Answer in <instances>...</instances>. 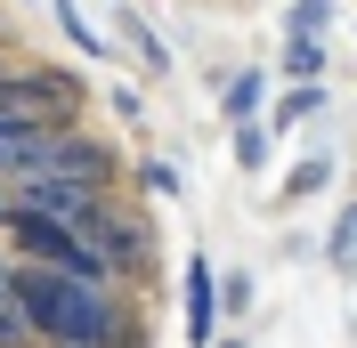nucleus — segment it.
<instances>
[{"instance_id": "1", "label": "nucleus", "mask_w": 357, "mask_h": 348, "mask_svg": "<svg viewBox=\"0 0 357 348\" xmlns=\"http://www.w3.org/2000/svg\"><path fill=\"white\" fill-rule=\"evenodd\" d=\"M17 300H24V324L41 348H130V316L114 300V283H73L57 267H17Z\"/></svg>"}, {"instance_id": "2", "label": "nucleus", "mask_w": 357, "mask_h": 348, "mask_svg": "<svg viewBox=\"0 0 357 348\" xmlns=\"http://www.w3.org/2000/svg\"><path fill=\"white\" fill-rule=\"evenodd\" d=\"M82 243L114 267V276H146V267H155V260H146V251H155V243H146V227H138V219H122L114 203H98V219L82 227Z\"/></svg>"}, {"instance_id": "3", "label": "nucleus", "mask_w": 357, "mask_h": 348, "mask_svg": "<svg viewBox=\"0 0 357 348\" xmlns=\"http://www.w3.org/2000/svg\"><path fill=\"white\" fill-rule=\"evenodd\" d=\"M220 332V283H211V260H187V340H211Z\"/></svg>"}, {"instance_id": "4", "label": "nucleus", "mask_w": 357, "mask_h": 348, "mask_svg": "<svg viewBox=\"0 0 357 348\" xmlns=\"http://www.w3.org/2000/svg\"><path fill=\"white\" fill-rule=\"evenodd\" d=\"M0 348H33V324H24L17 283H0Z\"/></svg>"}, {"instance_id": "5", "label": "nucleus", "mask_w": 357, "mask_h": 348, "mask_svg": "<svg viewBox=\"0 0 357 348\" xmlns=\"http://www.w3.org/2000/svg\"><path fill=\"white\" fill-rule=\"evenodd\" d=\"M260 97H268L260 73H236V81H227V113H236V122H252V113H260Z\"/></svg>"}, {"instance_id": "6", "label": "nucleus", "mask_w": 357, "mask_h": 348, "mask_svg": "<svg viewBox=\"0 0 357 348\" xmlns=\"http://www.w3.org/2000/svg\"><path fill=\"white\" fill-rule=\"evenodd\" d=\"M325 178H333V162H325V154H317V162H292V178H284V203H301V195H317V187H325Z\"/></svg>"}, {"instance_id": "7", "label": "nucleus", "mask_w": 357, "mask_h": 348, "mask_svg": "<svg viewBox=\"0 0 357 348\" xmlns=\"http://www.w3.org/2000/svg\"><path fill=\"white\" fill-rule=\"evenodd\" d=\"M317 65H325V49L292 33V41H284V73H292V81H317Z\"/></svg>"}, {"instance_id": "8", "label": "nucleus", "mask_w": 357, "mask_h": 348, "mask_svg": "<svg viewBox=\"0 0 357 348\" xmlns=\"http://www.w3.org/2000/svg\"><path fill=\"white\" fill-rule=\"evenodd\" d=\"M317 106H325V89H292L284 106H276V130H301V122H309Z\"/></svg>"}, {"instance_id": "9", "label": "nucleus", "mask_w": 357, "mask_h": 348, "mask_svg": "<svg viewBox=\"0 0 357 348\" xmlns=\"http://www.w3.org/2000/svg\"><path fill=\"white\" fill-rule=\"evenodd\" d=\"M57 24H66V41L82 49V57H98V33H89V17L73 8V0H57Z\"/></svg>"}, {"instance_id": "10", "label": "nucleus", "mask_w": 357, "mask_h": 348, "mask_svg": "<svg viewBox=\"0 0 357 348\" xmlns=\"http://www.w3.org/2000/svg\"><path fill=\"white\" fill-rule=\"evenodd\" d=\"M325 17H333V0H292V33H301V41H317Z\"/></svg>"}, {"instance_id": "11", "label": "nucleus", "mask_w": 357, "mask_h": 348, "mask_svg": "<svg viewBox=\"0 0 357 348\" xmlns=\"http://www.w3.org/2000/svg\"><path fill=\"white\" fill-rule=\"evenodd\" d=\"M236 162L260 171V162H268V130H252V122H244V130H236Z\"/></svg>"}, {"instance_id": "12", "label": "nucleus", "mask_w": 357, "mask_h": 348, "mask_svg": "<svg viewBox=\"0 0 357 348\" xmlns=\"http://www.w3.org/2000/svg\"><path fill=\"white\" fill-rule=\"evenodd\" d=\"M349 251H357V211H341V227H333V267H349Z\"/></svg>"}, {"instance_id": "13", "label": "nucleus", "mask_w": 357, "mask_h": 348, "mask_svg": "<svg viewBox=\"0 0 357 348\" xmlns=\"http://www.w3.org/2000/svg\"><path fill=\"white\" fill-rule=\"evenodd\" d=\"M130 41H138V57H146V65H155V73H162V65H171V49H162V41H155V33H146V24H130Z\"/></svg>"}, {"instance_id": "14", "label": "nucleus", "mask_w": 357, "mask_h": 348, "mask_svg": "<svg viewBox=\"0 0 357 348\" xmlns=\"http://www.w3.org/2000/svg\"><path fill=\"white\" fill-rule=\"evenodd\" d=\"M146 195H178V171H171V162H146Z\"/></svg>"}, {"instance_id": "15", "label": "nucleus", "mask_w": 357, "mask_h": 348, "mask_svg": "<svg viewBox=\"0 0 357 348\" xmlns=\"http://www.w3.org/2000/svg\"><path fill=\"white\" fill-rule=\"evenodd\" d=\"M8 276H17V267H8V260H0V283H8Z\"/></svg>"}, {"instance_id": "16", "label": "nucleus", "mask_w": 357, "mask_h": 348, "mask_svg": "<svg viewBox=\"0 0 357 348\" xmlns=\"http://www.w3.org/2000/svg\"><path fill=\"white\" fill-rule=\"evenodd\" d=\"M0 81H8V65H0Z\"/></svg>"}]
</instances>
